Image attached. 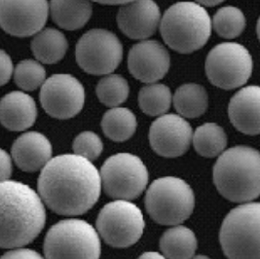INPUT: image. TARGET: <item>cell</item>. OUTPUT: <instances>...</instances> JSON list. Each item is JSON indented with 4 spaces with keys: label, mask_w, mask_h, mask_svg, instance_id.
Returning a JSON list of instances; mask_svg holds the SVG:
<instances>
[{
    "label": "cell",
    "mask_w": 260,
    "mask_h": 259,
    "mask_svg": "<svg viewBox=\"0 0 260 259\" xmlns=\"http://www.w3.org/2000/svg\"><path fill=\"white\" fill-rule=\"evenodd\" d=\"M212 26L214 31L226 39H233L243 34L246 27L244 13L235 6H225L213 16Z\"/></svg>",
    "instance_id": "cell-28"
},
{
    "label": "cell",
    "mask_w": 260,
    "mask_h": 259,
    "mask_svg": "<svg viewBox=\"0 0 260 259\" xmlns=\"http://www.w3.org/2000/svg\"><path fill=\"white\" fill-rule=\"evenodd\" d=\"M161 21L160 8L154 0H132L121 5L117 24L131 39H146L156 33Z\"/></svg>",
    "instance_id": "cell-16"
},
{
    "label": "cell",
    "mask_w": 260,
    "mask_h": 259,
    "mask_svg": "<svg viewBox=\"0 0 260 259\" xmlns=\"http://www.w3.org/2000/svg\"><path fill=\"white\" fill-rule=\"evenodd\" d=\"M259 229V203H245L229 212L219 233L227 258L260 259Z\"/></svg>",
    "instance_id": "cell-6"
},
{
    "label": "cell",
    "mask_w": 260,
    "mask_h": 259,
    "mask_svg": "<svg viewBox=\"0 0 260 259\" xmlns=\"http://www.w3.org/2000/svg\"><path fill=\"white\" fill-rule=\"evenodd\" d=\"M102 188L110 198L131 201L142 195L148 183V171L142 160L131 153L109 157L101 169Z\"/></svg>",
    "instance_id": "cell-9"
},
{
    "label": "cell",
    "mask_w": 260,
    "mask_h": 259,
    "mask_svg": "<svg viewBox=\"0 0 260 259\" xmlns=\"http://www.w3.org/2000/svg\"><path fill=\"white\" fill-rule=\"evenodd\" d=\"M49 12L60 28L76 30L91 19L93 5L91 0H51Z\"/></svg>",
    "instance_id": "cell-20"
},
{
    "label": "cell",
    "mask_w": 260,
    "mask_h": 259,
    "mask_svg": "<svg viewBox=\"0 0 260 259\" xmlns=\"http://www.w3.org/2000/svg\"><path fill=\"white\" fill-rule=\"evenodd\" d=\"M138 122L135 114L125 107H112L102 120V129L113 142H123L131 139L137 131Z\"/></svg>",
    "instance_id": "cell-24"
},
{
    "label": "cell",
    "mask_w": 260,
    "mask_h": 259,
    "mask_svg": "<svg viewBox=\"0 0 260 259\" xmlns=\"http://www.w3.org/2000/svg\"><path fill=\"white\" fill-rule=\"evenodd\" d=\"M53 148L47 138L38 132H27L12 145V159L22 171L32 173L42 170L52 159Z\"/></svg>",
    "instance_id": "cell-17"
},
{
    "label": "cell",
    "mask_w": 260,
    "mask_h": 259,
    "mask_svg": "<svg viewBox=\"0 0 260 259\" xmlns=\"http://www.w3.org/2000/svg\"><path fill=\"white\" fill-rule=\"evenodd\" d=\"M172 92L164 84L150 83L142 87L139 94V105L142 111L149 116L166 114L172 104Z\"/></svg>",
    "instance_id": "cell-26"
},
{
    "label": "cell",
    "mask_w": 260,
    "mask_h": 259,
    "mask_svg": "<svg viewBox=\"0 0 260 259\" xmlns=\"http://www.w3.org/2000/svg\"><path fill=\"white\" fill-rule=\"evenodd\" d=\"M95 1L101 4H107V5H122L124 3H127L132 0H91Z\"/></svg>",
    "instance_id": "cell-35"
},
{
    "label": "cell",
    "mask_w": 260,
    "mask_h": 259,
    "mask_svg": "<svg viewBox=\"0 0 260 259\" xmlns=\"http://www.w3.org/2000/svg\"><path fill=\"white\" fill-rule=\"evenodd\" d=\"M76 61L83 71L93 75H107L118 68L123 46L118 37L107 29H91L78 40Z\"/></svg>",
    "instance_id": "cell-11"
},
{
    "label": "cell",
    "mask_w": 260,
    "mask_h": 259,
    "mask_svg": "<svg viewBox=\"0 0 260 259\" xmlns=\"http://www.w3.org/2000/svg\"><path fill=\"white\" fill-rule=\"evenodd\" d=\"M38 195L48 208L60 215H80L100 199L102 181L93 163L76 154L52 158L41 170Z\"/></svg>",
    "instance_id": "cell-1"
},
{
    "label": "cell",
    "mask_w": 260,
    "mask_h": 259,
    "mask_svg": "<svg viewBox=\"0 0 260 259\" xmlns=\"http://www.w3.org/2000/svg\"><path fill=\"white\" fill-rule=\"evenodd\" d=\"M138 259H167L163 254L156 251H147L142 253Z\"/></svg>",
    "instance_id": "cell-34"
},
{
    "label": "cell",
    "mask_w": 260,
    "mask_h": 259,
    "mask_svg": "<svg viewBox=\"0 0 260 259\" xmlns=\"http://www.w3.org/2000/svg\"><path fill=\"white\" fill-rule=\"evenodd\" d=\"M68 49L69 42L64 35L52 27L41 29L31 41V51L37 60L47 64L59 62Z\"/></svg>",
    "instance_id": "cell-22"
},
{
    "label": "cell",
    "mask_w": 260,
    "mask_h": 259,
    "mask_svg": "<svg viewBox=\"0 0 260 259\" xmlns=\"http://www.w3.org/2000/svg\"><path fill=\"white\" fill-rule=\"evenodd\" d=\"M37 117L35 100L21 91L5 94L0 100V123L6 129L22 132L30 128Z\"/></svg>",
    "instance_id": "cell-19"
},
{
    "label": "cell",
    "mask_w": 260,
    "mask_h": 259,
    "mask_svg": "<svg viewBox=\"0 0 260 259\" xmlns=\"http://www.w3.org/2000/svg\"><path fill=\"white\" fill-rule=\"evenodd\" d=\"M192 142L197 153L206 158H213L224 151L227 137L219 125L206 123L194 132Z\"/></svg>",
    "instance_id": "cell-25"
},
{
    "label": "cell",
    "mask_w": 260,
    "mask_h": 259,
    "mask_svg": "<svg viewBox=\"0 0 260 259\" xmlns=\"http://www.w3.org/2000/svg\"><path fill=\"white\" fill-rule=\"evenodd\" d=\"M160 31L166 44L181 54L204 47L212 34V19L196 2L172 5L160 21Z\"/></svg>",
    "instance_id": "cell-4"
},
{
    "label": "cell",
    "mask_w": 260,
    "mask_h": 259,
    "mask_svg": "<svg viewBox=\"0 0 260 259\" xmlns=\"http://www.w3.org/2000/svg\"><path fill=\"white\" fill-rule=\"evenodd\" d=\"M213 183L225 199L234 203H249L260 193L259 152L239 145L219 155L213 167Z\"/></svg>",
    "instance_id": "cell-3"
},
{
    "label": "cell",
    "mask_w": 260,
    "mask_h": 259,
    "mask_svg": "<svg viewBox=\"0 0 260 259\" xmlns=\"http://www.w3.org/2000/svg\"><path fill=\"white\" fill-rule=\"evenodd\" d=\"M95 92L102 104L112 108L126 102L130 94V87L123 76L107 74L98 83Z\"/></svg>",
    "instance_id": "cell-27"
},
{
    "label": "cell",
    "mask_w": 260,
    "mask_h": 259,
    "mask_svg": "<svg viewBox=\"0 0 260 259\" xmlns=\"http://www.w3.org/2000/svg\"><path fill=\"white\" fill-rule=\"evenodd\" d=\"M260 89L251 85L241 89L233 95L228 106V115L238 131L248 136L260 132Z\"/></svg>",
    "instance_id": "cell-18"
},
{
    "label": "cell",
    "mask_w": 260,
    "mask_h": 259,
    "mask_svg": "<svg viewBox=\"0 0 260 259\" xmlns=\"http://www.w3.org/2000/svg\"><path fill=\"white\" fill-rule=\"evenodd\" d=\"M192 136V128L184 118L177 114H164L152 123L149 130V142L158 155L176 158L188 150Z\"/></svg>",
    "instance_id": "cell-14"
},
{
    "label": "cell",
    "mask_w": 260,
    "mask_h": 259,
    "mask_svg": "<svg viewBox=\"0 0 260 259\" xmlns=\"http://www.w3.org/2000/svg\"><path fill=\"white\" fill-rule=\"evenodd\" d=\"M190 259H211L209 256L206 255H196V256H192Z\"/></svg>",
    "instance_id": "cell-37"
},
{
    "label": "cell",
    "mask_w": 260,
    "mask_h": 259,
    "mask_svg": "<svg viewBox=\"0 0 260 259\" xmlns=\"http://www.w3.org/2000/svg\"><path fill=\"white\" fill-rule=\"evenodd\" d=\"M12 59L10 56L3 50H0V87L4 86L12 77Z\"/></svg>",
    "instance_id": "cell-31"
},
{
    "label": "cell",
    "mask_w": 260,
    "mask_h": 259,
    "mask_svg": "<svg viewBox=\"0 0 260 259\" xmlns=\"http://www.w3.org/2000/svg\"><path fill=\"white\" fill-rule=\"evenodd\" d=\"M15 83L24 91H35L46 80V71L35 59L20 61L13 71Z\"/></svg>",
    "instance_id": "cell-29"
},
{
    "label": "cell",
    "mask_w": 260,
    "mask_h": 259,
    "mask_svg": "<svg viewBox=\"0 0 260 259\" xmlns=\"http://www.w3.org/2000/svg\"><path fill=\"white\" fill-rule=\"evenodd\" d=\"M0 259H44L37 251L24 247L13 248L4 253Z\"/></svg>",
    "instance_id": "cell-32"
},
{
    "label": "cell",
    "mask_w": 260,
    "mask_h": 259,
    "mask_svg": "<svg viewBox=\"0 0 260 259\" xmlns=\"http://www.w3.org/2000/svg\"><path fill=\"white\" fill-rule=\"evenodd\" d=\"M198 4H200L201 6H208V7H212L220 4L221 2H223L224 0H196Z\"/></svg>",
    "instance_id": "cell-36"
},
{
    "label": "cell",
    "mask_w": 260,
    "mask_h": 259,
    "mask_svg": "<svg viewBox=\"0 0 260 259\" xmlns=\"http://www.w3.org/2000/svg\"><path fill=\"white\" fill-rule=\"evenodd\" d=\"M174 106L181 117H200L209 105V96L206 89L196 83L181 85L173 98Z\"/></svg>",
    "instance_id": "cell-23"
},
{
    "label": "cell",
    "mask_w": 260,
    "mask_h": 259,
    "mask_svg": "<svg viewBox=\"0 0 260 259\" xmlns=\"http://www.w3.org/2000/svg\"><path fill=\"white\" fill-rule=\"evenodd\" d=\"M205 68L213 85L223 90H232L248 82L253 62L245 46L234 42H224L211 50Z\"/></svg>",
    "instance_id": "cell-10"
},
{
    "label": "cell",
    "mask_w": 260,
    "mask_h": 259,
    "mask_svg": "<svg viewBox=\"0 0 260 259\" xmlns=\"http://www.w3.org/2000/svg\"><path fill=\"white\" fill-rule=\"evenodd\" d=\"M72 147L74 154L92 162L103 152L104 144L101 138L94 132L86 131L75 138Z\"/></svg>",
    "instance_id": "cell-30"
},
{
    "label": "cell",
    "mask_w": 260,
    "mask_h": 259,
    "mask_svg": "<svg viewBox=\"0 0 260 259\" xmlns=\"http://www.w3.org/2000/svg\"><path fill=\"white\" fill-rule=\"evenodd\" d=\"M48 16V0H0V26L10 36H35L43 29Z\"/></svg>",
    "instance_id": "cell-13"
},
{
    "label": "cell",
    "mask_w": 260,
    "mask_h": 259,
    "mask_svg": "<svg viewBox=\"0 0 260 259\" xmlns=\"http://www.w3.org/2000/svg\"><path fill=\"white\" fill-rule=\"evenodd\" d=\"M171 66L170 54L161 43L143 40L134 45L128 57L131 74L143 83H156L162 79Z\"/></svg>",
    "instance_id": "cell-15"
},
{
    "label": "cell",
    "mask_w": 260,
    "mask_h": 259,
    "mask_svg": "<svg viewBox=\"0 0 260 259\" xmlns=\"http://www.w3.org/2000/svg\"><path fill=\"white\" fill-rule=\"evenodd\" d=\"M45 223L46 211L38 193L19 181L0 182V247L28 245Z\"/></svg>",
    "instance_id": "cell-2"
},
{
    "label": "cell",
    "mask_w": 260,
    "mask_h": 259,
    "mask_svg": "<svg viewBox=\"0 0 260 259\" xmlns=\"http://www.w3.org/2000/svg\"><path fill=\"white\" fill-rule=\"evenodd\" d=\"M101 239L82 219L69 218L53 225L44 240L46 259H100Z\"/></svg>",
    "instance_id": "cell-5"
},
{
    "label": "cell",
    "mask_w": 260,
    "mask_h": 259,
    "mask_svg": "<svg viewBox=\"0 0 260 259\" xmlns=\"http://www.w3.org/2000/svg\"><path fill=\"white\" fill-rule=\"evenodd\" d=\"M198 241L194 232L182 225L168 229L160 239V248L168 259H190L194 256Z\"/></svg>",
    "instance_id": "cell-21"
},
{
    "label": "cell",
    "mask_w": 260,
    "mask_h": 259,
    "mask_svg": "<svg viewBox=\"0 0 260 259\" xmlns=\"http://www.w3.org/2000/svg\"><path fill=\"white\" fill-rule=\"evenodd\" d=\"M99 236L113 247H129L143 234L145 222L141 209L130 201L115 200L106 205L96 219Z\"/></svg>",
    "instance_id": "cell-8"
},
{
    "label": "cell",
    "mask_w": 260,
    "mask_h": 259,
    "mask_svg": "<svg viewBox=\"0 0 260 259\" xmlns=\"http://www.w3.org/2000/svg\"><path fill=\"white\" fill-rule=\"evenodd\" d=\"M12 174V158L0 148V182L8 180Z\"/></svg>",
    "instance_id": "cell-33"
},
{
    "label": "cell",
    "mask_w": 260,
    "mask_h": 259,
    "mask_svg": "<svg viewBox=\"0 0 260 259\" xmlns=\"http://www.w3.org/2000/svg\"><path fill=\"white\" fill-rule=\"evenodd\" d=\"M195 195L189 184L178 177L154 180L145 195V209L156 223L179 225L192 214Z\"/></svg>",
    "instance_id": "cell-7"
},
{
    "label": "cell",
    "mask_w": 260,
    "mask_h": 259,
    "mask_svg": "<svg viewBox=\"0 0 260 259\" xmlns=\"http://www.w3.org/2000/svg\"><path fill=\"white\" fill-rule=\"evenodd\" d=\"M40 103L48 114L60 120L76 116L85 104L81 82L71 74H54L40 90Z\"/></svg>",
    "instance_id": "cell-12"
}]
</instances>
